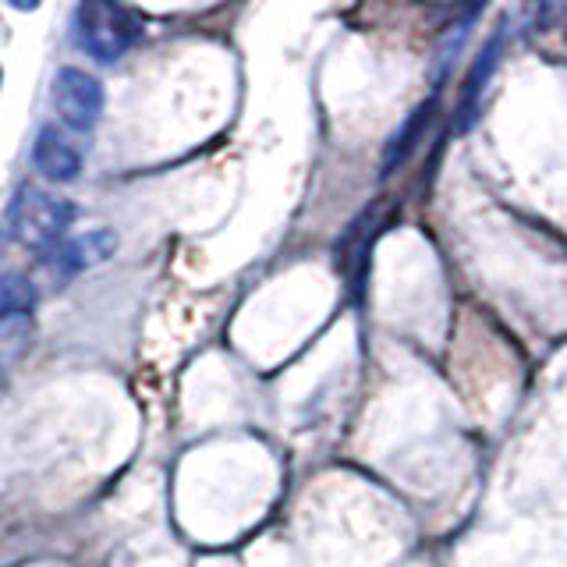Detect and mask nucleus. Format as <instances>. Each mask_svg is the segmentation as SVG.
<instances>
[{"label":"nucleus","instance_id":"423d86ee","mask_svg":"<svg viewBox=\"0 0 567 567\" xmlns=\"http://www.w3.org/2000/svg\"><path fill=\"white\" fill-rule=\"evenodd\" d=\"M504 35H507V25H501V29H496V32L489 35L486 47H483V53H478L475 64H472V71H468L465 89H461V106H457V114H461L457 132H465L468 124H472V117H475V111H478V100H483V93H486V85H489V79H493L496 64H501Z\"/></svg>","mask_w":567,"mask_h":567},{"label":"nucleus","instance_id":"1a4fd4ad","mask_svg":"<svg viewBox=\"0 0 567 567\" xmlns=\"http://www.w3.org/2000/svg\"><path fill=\"white\" fill-rule=\"evenodd\" d=\"M475 18H478V11H472V14L465 18V22H457V25H454V32H447V40H443V47H440V53H436V79H447L451 64L457 61V53H461V47H465L468 32H472V25H475Z\"/></svg>","mask_w":567,"mask_h":567},{"label":"nucleus","instance_id":"f257e3e1","mask_svg":"<svg viewBox=\"0 0 567 567\" xmlns=\"http://www.w3.org/2000/svg\"><path fill=\"white\" fill-rule=\"evenodd\" d=\"M75 43L100 64H114L142 35V18L111 0H85L75 8Z\"/></svg>","mask_w":567,"mask_h":567},{"label":"nucleus","instance_id":"f03ea898","mask_svg":"<svg viewBox=\"0 0 567 567\" xmlns=\"http://www.w3.org/2000/svg\"><path fill=\"white\" fill-rule=\"evenodd\" d=\"M75 217H79L75 203L58 199V195H47L32 185L18 188L11 206H8L11 238L22 241L25 248H35V252H50V248L64 238V230L75 224Z\"/></svg>","mask_w":567,"mask_h":567},{"label":"nucleus","instance_id":"0eeeda50","mask_svg":"<svg viewBox=\"0 0 567 567\" xmlns=\"http://www.w3.org/2000/svg\"><path fill=\"white\" fill-rule=\"evenodd\" d=\"M433 106H436V100H425L422 106H415V111L408 114V121L394 132V138L386 142V150H383V171H380L383 177L394 174V171L404 164V159L415 153L419 138H422V132H425V124L433 121Z\"/></svg>","mask_w":567,"mask_h":567},{"label":"nucleus","instance_id":"39448f33","mask_svg":"<svg viewBox=\"0 0 567 567\" xmlns=\"http://www.w3.org/2000/svg\"><path fill=\"white\" fill-rule=\"evenodd\" d=\"M114 252H117V235L111 227H100V230H89V235H79L75 241H64L58 252H50V266L61 277H71L96 262H106Z\"/></svg>","mask_w":567,"mask_h":567},{"label":"nucleus","instance_id":"20e7f679","mask_svg":"<svg viewBox=\"0 0 567 567\" xmlns=\"http://www.w3.org/2000/svg\"><path fill=\"white\" fill-rule=\"evenodd\" d=\"M32 164L40 174H47L50 182H75L82 174V150L61 128L47 124V128H40V135H35Z\"/></svg>","mask_w":567,"mask_h":567},{"label":"nucleus","instance_id":"9d476101","mask_svg":"<svg viewBox=\"0 0 567 567\" xmlns=\"http://www.w3.org/2000/svg\"><path fill=\"white\" fill-rule=\"evenodd\" d=\"M0 82H4V71H0Z\"/></svg>","mask_w":567,"mask_h":567},{"label":"nucleus","instance_id":"6e6552de","mask_svg":"<svg viewBox=\"0 0 567 567\" xmlns=\"http://www.w3.org/2000/svg\"><path fill=\"white\" fill-rule=\"evenodd\" d=\"M35 309V288L18 274L0 277V330H8L18 319L32 316Z\"/></svg>","mask_w":567,"mask_h":567},{"label":"nucleus","instance_id":"7ed1b4c3","mask_svg":"<svg viewBox=\"0 0 567 567\" xmlns=\"http://www.w3.org/2000/svg\"><path fill=\"white\" fill-rule=\"evenodd\" d=\"M50 100L61 121L75 132L96 128V121L103 117V85L82 68H61L53 75Z\"/></svg>","mask_w":567,"mask_h":567}]
</instances>
